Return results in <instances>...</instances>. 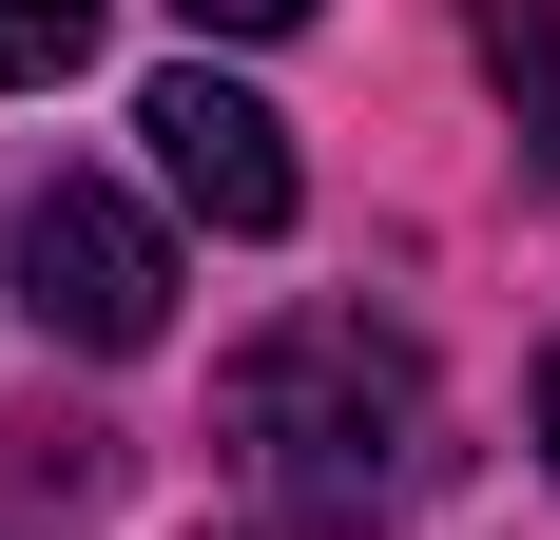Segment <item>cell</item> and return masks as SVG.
<instances>
[{"instance_id": "1", "label": "cell", "mask_w": 560, "mask_h": 540, "mask_svg": "<svg viewBox=\"0 0 560 540\" xmlns=\"http://www.w3.org/2000/svg\"><path fill=\"white\" fill-rule=\"evenodd\" d=\"M232 444H252V483H271L310 540H368L406 502V463H425V348L368 328V309L271 328V348L232 367Z\"/></svg>"}, {"instance_id": "2", "label": "cell", "mask_w": 560, "mask_h": 540, "mask_svg": "<svg viewBox=\"0 0 560 540\" xmlns=\"http://www.w3.org/2000/svg\"><path fill=\"white\" fill-rule=\"evenodd\" d=\"M20 309H39L58 348L136 367L174 328V232L136 213V193H97V174H39V193H20Z\"/></svg>"}, {"instance_id": "3", "label": "cell", "mask_w": 560, "mask_h": 540, "mask_svg": "<svg viewBox=\"0 0 560 540\" xmlns=\"http://www.w3.org/2000/svg\"><path fill=\"white\" fill-rule=\"evenodd\" d=\"M136 136H155L174 213H213L232 251H252V232H290V193H310V174H290V116L252 97V78H213V58H174L155 97H136Z\"/></svg>"}, {"instance_id": "4", "label": "cell", "mask_w": 560, "mask_h": 540, "mask_svg": "<svg viewBox=\"0 0 560 540\" xmlns=\"http://www.w3.org/2000/svg\"><path fill=\"white\" fill-rule=\"evenodd\" d=\"M483 78L522 97V136L560 155V0H483Z\"/></svg>"}, {"instance_id": "5", "label": "cell", "mask_w": 560, "mask_h": 540, "mask_svg": "<svg viewBox=\"0 0 560 540\" xmlns=\"http://www.w3.org/2000/svg\"><path fill=\"white\" fill-rule=\"evenodd\" d=\"M78 58H97V0H0V97H39Z\"/></svg>"}, {"instance_id": "6", "label": "cell", "mask_w": 560, "mask_h": 540, "mask_svg": "<svg viewBox=\"0 0 560 540\" xmlns=\"http://www.w3.org/2000/svg\"><path fill=\"white\" fill-rule=\"evenodd\" d=\"M310 0H194V39H290Z\"/></svg>"}, {"instance_id": "7", "label": "cell", "mask_w": 560, "mask_h": 540, "mask_svg": "<svg viewBox=\"0 0 560 540\" xmlns=\"http://www.w3.org/2000/svg\"><path fill=\"white\" fill-rule=\"evenodd\" d=\"M541 463H560V348H541Z\"/></svg>"}]
</instances>
